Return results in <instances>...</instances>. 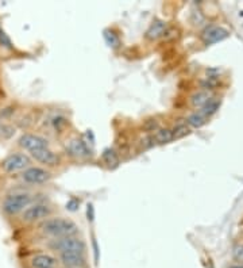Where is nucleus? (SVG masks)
<instances>
[{"label": "nucleus", "mask_w": 243, "mask_h": 268, "mask_svg": "<svg viewBox=\"0 0 243 268\" xmlns=\"http://www.w3.org/2000/svg\"><path fill=\"white\" fill-rule=\"evenodd\" d=\"M40 229L42 230V233L56 238L75 236L77 230H79V227H77L75 222L69 220V218H62V217L45 220L40 223Z\"/></svg>", "instance_id": "nucleus-1"}, {"label": "nucleus", "mask_w": 243, "mask_h": 268, "mask_svg": "<svg viewBox=\"0 0 243 268\" xmlns=\"http://www.w3.org/2000/svg\"><path fill=\"white\" fill-rule=\"evenodd\" d=\"M31 198L30 194L27 192H14V194H10L4 198L3 201V212L7 214V216H16L19 213H23L30 206Z\"/></svg>", "instance_id": "nucleus-2"}, {"label": "nucleus", "mask_w": 243, "mask_h": 268, "mask_svg": "<svg viewBox=\"0 0 243 268\" xmlns=\"http://www.w3.org/2000/svg\"><path fill=\"white\" fill-rule=\"evenodd\" d=\"M31 167V159L25 153L14 152L5 157L1 161V170L7 174H16V172H23Z\"/></svg>", "instance_id": "nucleus-3"}, {"label": "nucleus", "mask_w": 243, "mask_h": 268, "mask_svg": "<svg viewBox=\"0 0 243 268\" xmlns=\"http://www.w3.org/2000/svg\"><path fill=\"white\" fill-rule=\"evenodd\" d=\"M51 248L56 249L58 252H77V253H85L86 245L85 242L81 238L75 237V236H66V237H61L53 240L51 242Z\"/></svg>", "instance_id": "nucleus-4"}, {"label": "nucleus", "mask_w": 243, "mask_h": 268, "mask_svg": "<svg viewBox=\"0 0 243 268\" xmlns=\"http://www.w3.org/2000/svg\"><path fill=\"white\" fill-rule=\"evenodd\" d=\"M51 214V207L46 203H36L31 205L22 213V220L27 223H34V222L43 221L49 218Z\"/></svg>", "instance_id": "nucleus-5"}, {"label": "nucleus", "mask_w": 243, "mask_h": 268, "mask_svg": "<svg viewBox=\"0 0 243 268\" xmlns=\"http://www.w3.org/2000/svg\"><path fill=\"white\" fill-rule=\"evenodd\" d=\"M22 180L27 183V184H33V186H38V184H45L51 179L50 171L40 168V167H30L26 171L22 172Z\"/></svg>", "instance_id": "nucleus-6"}, {"label": "nucleus", "mask_w": 243, "mask_h": 268, "mask_svg": "<svg viewBox=\"0 0 243 268\" xmlns=\"http://www.w3.org/2000/svg\"><path fill=\"white\" fill-rule=\"evenodd\" d=\"M18 144H19L20 148H23V149L30 152V153H34V152H38V150L49 148L47 139L40 137L38 134L31 133H26L23 134V135H20V138L18 139Z\"/></svg>", "instance_id": "nucleus-7"}, {"label": "nucleus", "mask_w": 243, "mask_h": 268, "mask_svg": "<svg viewBox=\"0 0 243 268\" xmlns=\"http://www.w3.org/2000/svg\"><path fill=\"white\" fill-rule=\"evenodd\" d=\"M228 36H230V31L227 29L216 26V25H209L202 31V40L205 45H212V44L223 41Z\"/></svg>", "instance_id": "nucleus-8"}, {"label": "nucleus", "mask_w": 243, "mask_h": 268, "mask_svg": "<svg viewBox=\"0 0 243 268\" xmlns=\"http://www.w3.org/2000/svg\"><path fill=\"white\" fill-rule=\"evenodd\" d=\"M66 150L69 152V155L76 157V159H86L91 156V150L88 148L86 142H84L80 138L71 139L69 144L66 145Z\"/></svg>", "instance_id": "nucleus-9"}, {"label": "nucleus", "mask_w": 243, "mask_h": 268, "mask_svg": "<svg viewBox=\"0 0 243 268\" xmlns=\"http://www.w3.org/2000/svg\"><path fill=\"white\" fill-rule=\"evenodd\" d=\"M60 260L66 268H82L86 264L85 253L61 252Z\"/></svg>", "instance_id": "nucleus-10"}, {"label": "nucleus", "mask_w": 243, "mask_h": 268, "mask_svg": "<svg viewBox=\"0 0 243 268\" xmlns=\"http://www.w3.org/2000/svg\"><path fill=\"white\" fill-rule=\"evenodd\" d=\"M33 156V159L38 163H42V164L45 165H57L58 164V156L50 149V148H46V149L38 150V152H34V153H31Z\"/></svg>", "instance_id": "nucleus-11"}, {"label": "nucleus", "mask_w": 243, "mask_h": 268, "mask_svg": "<svg viewBox=\"0 0 243 268\" xmlns=\"http://www.w3.org/2000/svg\"><path fill=\"white\" fill-rule=\"evenodd\" d=\"M167 23L162 19H156L153 21V23L149 26V29L146 30V38L150 40V41H154V40H158L161 38L165 33H166Z\"/></svg>", "instance_id": "nucleus-12"}, {"label": "nucleus", "mask_w": 243, "mask_h": 268, "mask_svg": "<svg viewBox=\"0 0 243 268\" xmlns=\"http://www.w3.org/2000/svg\"><path fill=\"white\" fill-rule=\"evenodd\" d=\"M56 263V259L53 256L46 253H40L31 259V268H54Z\"/></svg>", "instance_id": "nucleus-13"}, {"label": "nucleus", "mask_w": 243, "mask_h": 268, "mask_svg": "<svg viewBox=\"0 0 243 268\" xmlns=\"http://www.w3.org/2000/svg\"><path fill=\"white\" fill-rule=\"evenodd\" d=\"M211 98H212L211 93L208 92V91H205V89H202V91H198V92L193 93L192 98H191V103H192L193 107L202 108L208 102H209V99Z\"/></svg>", "instance_id": "nucleus-14"}, {"label": "nucleus", "mask_w": 243, "mask_h": 268, "mask_svg": "<svg viewBox=\"0 0 243 268\" xmlns=\"http://www.w3.org/2000/svg\"><path fill=\"white\" fill-rule=\"evenodd\" d=\"M208 118L204 115V114L199 110V111H195L192 113L189 117L187 118V124L188 126H191L193 129H199V128H202L204 125L207 124Z\"/></svg>", "instance_id": "nucleus-15"}, {"label": "nucleus", "mask_w": 243, "mask_h": 268, "mask_svg": "<svg viewBox=\"0 0 243 268\" xmlns=\"http://www.w3.org/2000/svg\"><path fill=\"white\" fill-rule=\"evenodd\" d=\"M157 133L154 134L153 137H154V139H156V142L157 144H167V142H170V141H173V132L172 129H167V128H165V129H158L156 130Z\"/></svg>", "instance_id": "nucleus-16"}, {"label": "nucleus", "mask_w": 243, "mask_h": 268, "mask_svg": "<svg viewBox=\"0 0 243 268\" xmlns=\"http://www.w3.org/2000/svg\"><path fill=\"white\" fill-rule=\"evenodd\" d=\"M219 107H220V100H218V99H215V98H211L209 99V102H208L204 107L200 108V111H202V113L204 114L207 118H209L211 115L218 113Z\"/></svg>", "instance_id": "nucleus-17"}, {"label": "nucleus", "mask_w": 243, "mask_h": 268, "mask_svg": "<svg viewBox=\"0 0 243 268\" xmlns=\"http://www.w3.org/2000/svg\"><path fill=\"white\" fill-rule=\"evenodd\" d=\"M103 160L108 167H117L119 164V157H118L117 152L114 149H106L103 153Z\"/></svg>", "instance_id": "nucleus-18"}, {"label": "nucleus", "mask_w": 243, "mask_h": 268, "mask_svg": "<svg viewBox=\"0 0 243 268\" xmlns=\"http://www.w3.org/2000/svg\"><path fill=\"white\" fill-rule=\"evenodd\" d=\"M172 132H173V138L177 139V138H182L184 135H187V134L191 132V129H189L187 121H185V122H180V124L176 125V126L172 129Z\"/></svg>", "instance_id": "nucleus-19"}, {"label": "nucleus", "mask_w": 243, "mask_h": 268, "mask_svg": "<svg viewBox=\"0 0 243 268\" xmlns=\"http://www.w3.org/2000/svg\"><path fill=\"white\" fill-rule=\"evenodd\" d=\"M104 38H106L107 44L112 47H117L119 45V38L118 36L111 30H106L104 31Z\"/></svg>", "instance_id": "nucleus-20"}, {"label": "nucleus", "mask_w": 243, "mask_h": 268, "mask_svg": "<svg viewBox=\"0 0 243 268\" xmlns=\"http://www.w3.org/2000/svg\"><path fill=\"white\" fill-rule=\"evenodd\" d=\"M233 256L237 262L243 264V244H238V245H235V247H234Z\"/></svg>", "instance_id": "nucleus-21"}, {"label": "nucleus", "mask_w": 243, "mask_h": 268, "mask_svg": "<svg viewBox=\"0 0 243 268\" xmlns=\"http://www.w3.org/2000/svg\"><path fill=\"white\" fill-rule=\"evenodd\" d=\"M0 45H1V46L12 47L11 46L10 38H8V36H7L4 31H3V29H1V27H0Z\"/></svg>", "instance_id": "nucleus-22"}, {"label": "nucleus", "mask_w": 243, "mask_h": 268, "mask_svg": "<svg viewBox=\"0 0 243 268\" xmlns=\"http://www.w3.org/2000/svg\"><path fill=\"white\" fill-rule=\"evenodd\" d=\"M77 206H79V201H76V199H71L66 203V209H69V210H76Z\"/></svg>", "instance_id": "nucleus-23"}, {"label": "nucleus", "mask_w": 243, "mask_h": 268, "mask_svg": "<svg viewBox=\"0 0 243 268\" xmlns=\"http://www.w3.org/2000/svg\"><path fill=\"white\" fill-rule=\"evenodd\" d=\"M86 213H88V220H93V206L92 205H88V210H86Z\"/></svg>", "instance_id": "nucleus-24"}, {"label": "nucleus", "mask_w": 243, "mask_h": 268, "mask_svg": "<svg viewBox=\"0 0 243 268\" xmlns=\"http://www.w3.org/2000/svg\"><path fill=\"white\" fill-rule=\"evenodd\" d=\"M228 268H243V264L238 263V264H233V266H230Z\"/></svg>", "instance_id": "nucleus-25"}, {"label": "nucleus", "mask_w": 243, "mask_h": 268, "mask_svg": "<svg viewBox=\"0 0 243 268\" xmlns=\"http://www.w3.org/2000/svg\"><path fill=\"white\" fill-rule=\"evenodd\" d=\"M65 268H66V267H65Z\"/></svg>", "instance_id": "nucleus-26"}]
</instances>
